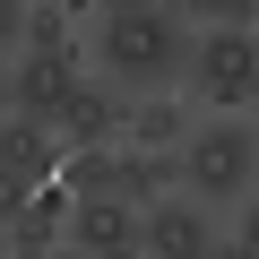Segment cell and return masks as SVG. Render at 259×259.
Masks as SVG:
<instances>
[{"mask_svg":"<svg viewBox=\"0 0 259 259\" xmlns=\"http://www.w3.org/2000/svg\"><path fill=\"white\" fill-rule=\"evenodd\" d=\"M182 173H173V147H112V199H130V207H147V199H164Z\"/></svg>","mask_w":259,"mask_h":259,"instance_id":"obj_9","label":"cell"},{"mask_svg":"<svg viewBox=\"0 0 259 259\" xmlns=\"http://www.w3.org/2000/svg\"><path fill=\"white\" fill-rule=\"evenodd\" d=\"M207 259H259V242H250V225H242V233H233V242H216V250H207Z\"/></svg>","mask_w":259,"mask_h":259,"instance_id":"obj_14","label":"cell"},{"mask_svg":"<svg viewBox=\"0 0 259 259\" xmlns=\"http://www.w3.org/2000/svg\"><path fill=\"white\" fill-rule=\"evenodd\" d=\"M52 164H61V139H52V130H44V121H18V112H0V173L26 182V190H44Z\"/></svg>","mask_w":259,"mask_h":259,"instance_id":"obj_8","label":"cell"},{"mask_svg":"<svg viewBox=\"0 0 259 259\" xmlns=\"http://www.w3.org/2000/svg\"><path fill=\"white\" fill-rule=\"evenodd\" d=\"M182 87H190L207 112L250 121V95H259V44H250V26H207V35L182 52Z\"/></svg>","mask_w":259,"mask_h":259,"instance_id":"obj_3","label":"cell"},{"mask_svg":"<svg viewBox=\"0 0 259 259\" xmlns=\"http://www.w3.org/2000/svg\"><path fill=\"white\" fill-rule=\"evenodd\" d=\"M139 250H147V259H207V250H216V216H207L190 190H182V199L164 190V199L139 207Z\"/></svg>","mask_w":259,"mask_h":259,"instance_id":"obj_4","label":"cell"},{"mask_svg":"<svg viewBox=\"0 0 259 259\" xmlns=\"http://www.w3.org/2000/svg\"><path fill=\"white\" fill-rule=\"evenodd\" d=\"M104 9H147V0H104Z\"/></svg>","mask_w":259,"mask_h":259,"instance_id":"obj_17","label":"cell"},{"mask_svg":"<svg viewBox=\"0 0 259 259\" xmlns=\"http://www.w3.org/2000/svg\"><path fill=\"white\" fill-rule=\"evenodd\" d=\"M78 78H87V52H18V69H9V104H18V121H52V112L69 104Z\"/></svg>","mask_w":259,"mask_h":259,"instance_id":"obj_6","label":"cell"},{"mask_svg":"<svg viewBox=\"0 0 259 259\" xmlns=\"http://www.w3.org/2000/svg\"><path fill=\"white\" fill-rule=\"evenodd\" d=\"M44 259H87V250H78V242H61V250H44Z\"/></svg>","mask_w":259,"mask_h":259,"instance_id":"obj_16","label":"cell"},{"mask_svg":"<svg viewBox=\"0 0 259 259\" xmlns=\"http://www.w3.org/2000/svg\"><path fill=\"white\" fill-rule=\"evenodd\" d=\"M61 18H69L61 0H26V26H18V52H78Z\"/></svg>","mask_w":259,"mask_h":259,"instance_id":"obj_11","label":"cell"},{"mask_svg":"<svg viewBox=\"0 0 259 259\" xmlns=\"http://www.w3.org/2000/svg\"><path fill=\"white\" fill-rule=\"evenodd\" d=\"M182 130H190V112L173 95H139L121 112V147H182Z\"/></svg>","mask_w":259,"mask_h":259,"instance_id":"obj_10","label":"cell"},{"mask_svg":"<svg viewBox=\"0 0 259 259\" xmlns=\"http://www.w3.org/2000/svg\"><path fill=\"white\" fill-rule=\"evenodd\" d=\"M182 52H190V35H182L173 9H156V0H147V9H104L95 61H104V78L121 95H164L182 78Z\"/></svg>","mask_w":259,"mask_h":259,"instance_id":"obj_1","label":"cell"},{"mask_svg":"<svg viewBox=\"0 0 259 259\" xmlns=\"http://www.w3.org/2000/svg\"><path fill=\"white\" fill-rule=\"evenodd\" d=\"M0 112H9V78H0Z\"/></svg>","mask_w":259,"mask_h":259,"instance_id":"obj_18","label":"cell"},{"mask_svg":"<svg viewBox=\"0 0 259 259\" xmlns=\"http://www.w3.org/2000/svg\"><path fill=\"white\" fill-rule=\"evenodd\" d=\"M61 242H78L87 259H104V250H121V242H139V207H130V199H69Z\"/></svg>","mask_w":259,"mask_h":259,"instance_id":"obj_7","label":"cell"},{"mask_svg":"<svg viewBox=\"0 0 259 259\" xmlns=\"http://www.w3.org/2000/svg\"><path fill=\"white\" fill-rule=\"evenodd\" d=\"M26 199H35V190H26V182H9V173H0V233H9V225H18V216H26Z\"/></svg>","mask_w":259,"mask_h":259,"instance_id":"obj_12","label":"cell"},{"mask_svg":"<svg viewBox=\"0 0 259 259\" xmlns=\"http://www.w3.org/2000/svg\"><path fill=\"white\" fill-rule=\"evenodd\" d=\"M121 112H130V95H121L112 78H78L69 104H61L44 130H52L61 147H112V139H121Z\"/></svg>","mask_w":259,"mask_h":259,"instance_id":"obj_5","label":"cell"},{"mask_svg":"<svg viewBox=\"0 0 259 259\" xmlns=\"http://www.w3.org/2000/svg\"><path fill=\"white\" fill-rule=\"evenodd\" d=\"M173 173L199 207H242L250 182H259V130L250 121H225L207 112V130H182V147H173Z\"/></svg>","mask_w":259,"mask_h":259,"instance_id":"obj_2","label":"cell"},{"mask_svg":"<svg viewBox=\"0 0 259 259\" xmlns=\"http://www.w3.org/2000/svg\"><path fill=\"white\" fill-rule=\"evenodd\" d=\"M104 259H147V250H139V242H121V250H104Z\"/></svg>","mask_w":259,"mask_h":259,"instance_id":"obj_15","label":"cell"},{"mask_svg":"<svg viewBox=\"0 0 259 259\" xmlns=\"http://www.w3.org/2000/svg\"><path fill=\"white\" fill-rule=\"evenodd\" d=\"M18 26H26V0H0V61L18 52Z\"/></svg>","mask_w":259,"mask_h":259,"instance_id":"obj_13","label":"cell"}]
</instances>
